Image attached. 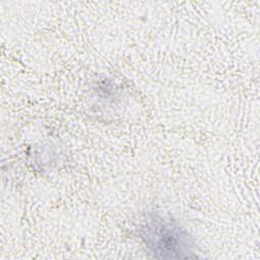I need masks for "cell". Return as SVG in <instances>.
<instances>
[{"label": "cell", "instance_id": "cell-1", "mask_svg": "<svg viewBox=\"0 0 260 260\" xmlns=\"http://www.w3.org/2000/svg\"><path fill=\"white\" fill-rule=\"evenodd\" d=\"M146 250L155 258L196 257V247L187 231L175 220L159 214H150L140 226Z\"/></svg>", "mask_w": 260, "mask_h": 260}]
</instances>
